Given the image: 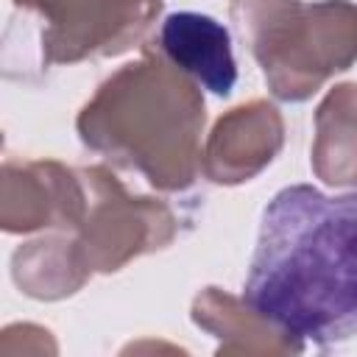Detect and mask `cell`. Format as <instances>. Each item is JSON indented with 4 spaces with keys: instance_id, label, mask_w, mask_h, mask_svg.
I'll use <instances>...</instances> for the list:
<instances>
[{
    "instance_id": "30bf717a",
    "label": "cell",
    "mask_w": 357,
    "mask_h": 357,
    "mask_svg": "<svg viewBox=\"0 0 357 357\" xmlns=\"http://www.w3.org/2000/svg\"><path fill=\"white\" fill-rule=\"evenodd\" d=\"M92 268L86 265L75 237H39L14 251L11 276L17 287L42 301L73 296L84 287Z\"/></svg>"
},
{
    "instance_id": "ba28073f",
    "label": "cell",
    "mask_w": 357,
    "mask_h": 357,
    "mask_svg": "<svg viewBox=\"0 0 357 357\" xmlns=\"http://www.w3.org/2000/svg\"><path fill=\"white\" fill-rule=\"evenodd\" d=\"M159 53L215 95H229L237 81L229 31L209 14L176 11L159 28Z\"/></svg>"
},
{
    "instance_id": "3957f363",
    "label": "cell",
    "mask_w": 357,
    "mask_h": 357,
    "mask_svg": "<svg viewBox=\"0 0 357 357\" xmlns=\"http://www.w3.org/2000/svg\"><path fill=\"white\" fill-rule=\"evenodd\" d=\"M229 11L282 100H307L357 61V6L349 0H231Z\"/></svg>"
},
{
    "instance_id": "8992f818",
    "label": "cell",
    "mask_w": 357,
    "mask_h": 357,
    "mask_svg": "<svg viewBox=\"0 0 357 357\" xmlns=\"http://www.w3.org/2000/svg\"><path fill=\"white\" fill-rule=\"evenodd\" d=\"M86 212V187L81 170H70L53 159L3 162L0 181V226L6 231L78 229Z\"/></svg>"
},
{
    "instance_id": "8fae6325",
    "label": "cell",
    "mask_w": 357,
    "mask_h": 357,
    "mask_svg": "<svg viewBox=\"0 0 357 357\" xmlns=\"http://www.w3.org/2000/svg\"><path fill=\"white\" fill-rule=\"evenodd\" d=\"M312 170L332 187L357 184V84H340L321 100Z\"/></svg>"
},
{
    "instance_id": "9c48e42d",
    "label": "cell",
    "mask_w": 357,
    "mask_h": 357,
    "mask_svg": "<svg viewBox=\"0 0 357 357\" xmlns=\"http://www.w3.org/2000/svg\"><path fill=\"white\" fill-rule=\"evenodd\" d=\"M192 321L220 340L218 351L240 354H298L304 340L287 335L259 315L245 298H234L218 287H204L192 301Z\"/></svg>"
},
{
    "instance_id": "6da1fadb",
    "label": "cell",
    "mask_w": 357,
    "mask_h": 357,
    "mask_svg": "<svg viewBox=\"0 0 357 357\" xmlns=\"http://www.w3.org/2000/svg\"><path fill=\"white\" fill-rule=\"evenodd\" d=\"M243 298L318 346L357 335V195L293 184L262 212Z\"/></svg>"
},
{
    "instance_id": "7a4b0ae2",
    "label": "cell",
    "mask_w": 357,
    "mask_h": 357,
    "mask_svg": "<svg viewBox=\"0 0 357 357\" xmlns=\"http://www.w3.org/2000/svg\"><path fill=\"white\" fill-rule=\"evenodd\" d=\"M204 98L162 53L123 64L78 114L81 142L142 173L156 190H187L201 170Z\"/></svg>"
},
{
    "instance_id": "5b68a950",
    "label": "cell",
    "mask_w": 357,
    "mask_h": 357,
    "mask_svg": "<svg viewBox=\"0 0 357 357\" xmlns=\"http://www.w3.org/2000/svg\"><path fill=\"white\" fill-rule=\"evenodd\" d=\"M39 25V50L47 64H75L114 56L142 39L162 0H14Z\"/></svg>"
},
{
    "instance_id": "277c9868",
    "label": "cell",
    "mask_w": 357,
    "mask_h": 357,
    "mask_svg": "<svg viewBox=\"0 0 357 357\" xmlns=\"http://www.w3.org/2000/svg\"><path fill=\"white\" fill-rule=\"evenodd\" d=\"M81 178L86 187V212L75 229V240L92 271H120L134 257L159 251L176 237L178 220L165 201L131 195L103 165L81 170Z\"/></svg>"
},
{
    "instance_id": "52a82bcc",
    "label": "cell",
    "mask_w": 357,
    "mask_h": 357,
    "mask_svg": "<svg viewBox=\"0 0 357 357\" xmlns=\"http://www.w3.org/2000/svg\"><path fill=\"white\" fill-rule=\"evenodd\" d=\"M284 142V123L268 100L229 109L206 137L201 170L215 184H243L265 170Z\"/></svg>"
}]
</instances>
